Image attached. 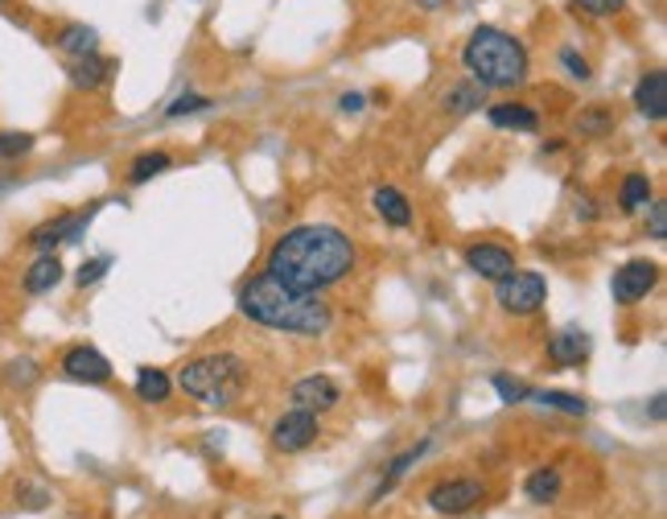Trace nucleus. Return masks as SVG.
I'll return each mask as SVG.
<instances>
[{"label":"nucleus","instance_id":"f257e3e1","mask_svg":"<svg viewBox=\"0 0 667 519\" xmlns=\"http://www.w3.org/2000/svg\"><path fill=\"white\" fill-rule=\"evenodd\" d=\"M354 244L351 235H342L330 223H301L285 232L268 247V264L264 273L276 276L281 285L305 288V293H322V288L346 281L354 268Z\"/></svg>","mask_w":667,"mask_h":519},{"label":"nucleus","instance_id":"f03ea898","mask_svg":"<svg viewBox=\"0 0 667 519\" xmlns=\"http://www.w3.org/2000/svg\"><path fill=\"white\" fill-rule=\"evenodd\" d=\"M239 310L244 317L259 322L268 330H285V334H301V339H317L334 326V310L317 293L305 288L281 285L276 276L259 273L239 288Z\"/></svg>","mask_w":667,"mask_h":519},{"label":"nucleus","instance_id":"7ed1b4c3","mask_svg":"<svg viewBox=\"0 0 667 519\" xmlns=\"http://www.w3.org/2000/svg\"><path fill=\"white\" fill-rule=\"evenodd\" d=\"M462 62L470 70V79L478 87H491V91H511L528 79V46L499 26H478L465 38Z\"/></svg>","mask_w":667,"mask_h":519},{"label":"nucleus","instance_id":"20e7f679","mask_svg":"<svg viewBox=\"0 0 667 519\" xmlns=\"http://www.w3.org/2000/svg\"><path fill=\"white\" fill-rule=\"evenodd\" d=\"M177 383H182L186 396L206 404V409H227V404L244 396L247 363L232 351H210V355L190 359L177 375Z\"/></svg>","mask_w":667,"mask_h":519},{"label":"nucleus","instance_id":"39448f33","mask_svg":"<svg viewBox=\"0 0 667 519\" xmlns=\"http://www.w3.org/2000/svg\"><path fill=\"white\" fill-rule=\"evenodd\" d=\"M494 301L503 305L507 314L528 317L536 310H545L548 301V281L540 273H507L503 281H494Z\"/></svg>","mask_w":667,"mask_h":519},{"label":"nucleus","instance_id":"423d86ee","mask_svg":"<svg viewBox=\"0 0 667 519\" xmlns=\"http://www.w3.org/2000/svg\"><path fill=\"white\" fill-rule=\"evenodd\" d=\"M96 210L99 206H87V210H62V215H55V219L38 223V227L26 235V244L33 247V252H58L62 244H75V239L91 227Z\"/></svg>","mask_w":667,"mask_h":519},{"label":"nucleus","instance_id":"0eeeda50","mask_svg":"<svg viewBox=\"0 0 667 519\" xmlns=\"http://www.w3.org/2000/svg\"><path fill=\"white\" fill-rule=\"evenodd\" d=\"M655 285H659V264L655 260H630L614 273L610 293L618 305H639Z\"/></svg>","mask_w":667,"mask_h":519},{"label":"nucleus","instance_id":"6e6552de","mask_svg":"<svg viewBox=\"0 0 667 519\" xmlns=\"http://www.w3.org/2000/svg\"><path fill=\"white\" fill-rule=\"evenodd\" d=\"M482 499H487V487L478 479H450V482H437L433 491H429V507H433L437 516H465V511H474Z\"/></svg>","mask_w":667,"mask_h":519},{"label":"nucleus","instance_id":"1a4fd4ad","mask_svg":"<svg viewBox=\"0 0 667 519\" xmlns=\"http://www.w3.org/2000/svg\"><path fill=\"white\" fill-rule=\"evenodd\" d=\"M317 433H322L317 412L293 409V412H285V417L273 424V445H276V450H285V453H301V450H310V445H314Z\"/></svg>","mask_w":667,"mask_h":519},{"label":"nucleus","instance_id":"9d476101","mask_svg":"<svg viewBox=\"0 0 667 519\" xmlns=\"http://www.w3.org/2000/svg\"><path fill=\"white\" fill-rule=\"evenodd\" d=\"M58 368H62V375L75 383H108L111 380V363L108 355H99L96 346H70V351H62V359H58Z\"/></svg>","mask_w":667,"mask_h":519},{"label":"nucleus","instance_id":"9b49d317","mask_svg":"<svg viewBox=\"0 0 667 519\" xmlns=\"http://www.w3.org/2000/svg\"><path fill=\"white\" fill-rule=\"evenodd\" d=\"M465 268L482 281H503L507 273H516V252L503 244H470L465 247Z\"/></svg>","mask_w":667,"mask_h":519},{"label":"nucleus","instance_id":"f8f14e48","mask_svg":"<svg viewBox=\"0 0 667 519\" xmlns=\"http://www.w3.org/2000/svg\"><path fill=\"white\" fill-rule=\"evenodd\" d=\"M288 396H293V404H297V409L330 412L342 400V392H339V383L330 380V375H305V380L293 383V392H288Z\"/></svg>","mask_w":667,"mask_h":519},{"label":"nucleus","instance_id":"ddd939ff","mask_svg":"<svg viewBox=\"0 0 667 519\" xmlns=\"http://www.w3.org/2000/svg\"><path fill=\"white\" fill-rule=\"evenodd\" d=\"M548 359L557 363V368H577V363H586L589 359V334L577 326H565L557 330L552 339H548Z\"/></svg>","mask_w":667,"mask_h":519},{"label":"nucleus","instance_id":"4468645a","mask_svg":"<svg viewBox=\"0 0 667 519\" xmlns=\"http://www.w3.org/2000/svg\"><path fill=\"white\" fill-rule=\"evenodd\" d=\"M111 75V62L104 55H79V58H67V79L75 91H99Z\"/></svg>","mask_w":667,"mask_h":519},{"label":"nucleus","instance_id":"2eb2a0df","mask_svg":"<svg viewBox=\"0 0 667 519\" xmlns=\"http://www.w3.org/2000/svg\"><path fill=\"white\" fill-rule=\"evenodd\" d=\"M58 281H62V260L58 252H38V260L26 268L21 276V288H26L29 297H41V293H55Z\"/></svg>","mask_w":667,"mask_h":519},{"label":"nucleus","instance_id":"dca6fc26","mask_svg":"<svg viewBox=\"0 0 667 519\" xmlns=\"http://www.w3.org/2000/svg\"><path fill=\"white\" fill-rule=\"evenodd\" d=\"M635 108L647 116V120H664L667 116V75L664 70H647L635 87Z\"/></svg>","mask_w":667,"mask_h":519},{"label":"nucleus","instance_id":"f3484780","mask_svg":"<svg viewBox=\"0 0 667 519\" xmlns=\"http://www.w3.org/2000/svg\"><path fill=\"white\" fill-rule=\"evenodd\" d=\"M55 46L62 50L67 58H79V55H96L99 50V33L91 26H82V21H67V26L55 33Z\"/></svg>","mask_w":667,"mask_h":519},{"label":"nucleus","instance_id":"a211bd4d","mask_svg":"<svg viewBox=\"0 0 667 519\" xmlns=\"http://www.w3.org/2000/svg\"><path fill=\"white\" fill-rule=\"evenodd\" d=\"M371 203L380 210V219L392 223V227H409L412 223V203L404 198V190H395V186H380V190L371 194Z\"/></svg>","mask_w":667,"mask_h":519},{"label":"nucleus","instance_id":"6ab92c4d","mask_svg":"<svg viewBox=\"0 0 667 519\" xmlns=\"http://www.w3.org/2000/svg\"><path fill=\"white\" fill-rule=\"evenodd\" d=\"M491 124L494 128H516V133H536V128H540V116L531 108H523V104H494Z\"/></svg>","mask_w":667,"mask_h":519},{"label":"nucleus","instance_id":"aec40b11","mask_svg":"<svg viewBox=\"0 0 667 519\" xmlns=\"http://www.w3.org/2000/svg\"><path fill=\"white\" fill-rule=\"evenodd\" d=\"M169 392H174V380H169L161 368H140L137 371V396L145 400V404H165Z\"/></svg>","mask_w":667,"mask_h":519},{"label":"nucleus","instance_id":"412c9836","mask_svg":"<svg viewBox=\"0 0 667 519\" xmlns=\"http://www.w3.org/2000/svg\"><path fill=\"white\" fill-rule=\"evenodd\" d=\"M169 165H174V157H169V153H140L137 161L128 165V182H133V186H145V182H153L157 178V174H165V169H169Z\"/></svg>","mask_w":667,"mask_h":519},{"label":"nucleus","instance_id":"4be33fe9","mask_svg":"<svg viewBox=\"0 0 667 519\" xmlns=\"http://www.w3.org/2000/svg\"><path fill=\"white\" fill-rule=\"evenodd\" d=\"M647 203H651V182L643 178V174H627V178H622V190H618V206H622L627 215H635V210H643Z\"/></svg>","mask_w":667,"mask_h":519},{"label":"nucleus","instance_id":"5701e85b","mask_svg":"<svg viewBox=\"0 0 667 519\" xmlns=\"http://www.w3.org/2000/svg\"><path fill=\"white\" fill-rule=\"evenodd\" d=\"M38 145L33 133H17V128H0V161H21Z\"/></svg>","mask_w":667,"mask_h":519},{"label":"nucleus","instance_id":"b1692460","mask_svg":"<svg viewBox=\"0 0 667 519\" xmlns=\"http://www.w3.org/2000/svg\"><path fill=\"white\" fill-rule=\"evenodd\" d=\"M523 491H528L531 503H552V499L560 494V474L545 466V470H536V474H531Z\"/></svg>","mask_w":667,"mask_h":519},{"label":"nucleus","instance_id":"393cba45","mask_svg":"<svg viewBox=\"0 0 667 519\" xmlns=\"http://www.w3.org/2000/svg\"><path fill=\"white\" fill-rule=\"evenodd\" d=\"M482 104V87L478 82H462V87H450L445 91V111L453 116H465V111H474Z\"/></svg>","mask_w":667,"mask_h":519},{"label":"nucleus","instance_id":"a878e982","mask_svg":"<svg viewBox=\"0 0 667 519\" xmlns=\"http://www.w3.org/2000/svg\"><path fill=\"white\" fill-rule=\"evenodd\" d=\"M528 400H536V404H545V409H560L569 412V417H586L589 404L581 396H572V392H531Z\"/></svg>","mask_w":667,"mask_h":519},{"label":"nucleus","instance_id":"bb28decb","mask_svg":"<svg viewBox=\"0 0 667 519\" xmlns=\"http://www.w3.org/2000/svg\"><path fill=\"white\" fill-rule=\"evenodd\" d=\"M424 450H429V441H424V445H416V450H409V453H400V458H395V462L388 466V474H383V482H380V491H375V499H383V494L392 491L395 482H400V479H404V474H409L412 462H416V458H421Z\"/></svg>","mask_w":667,"mask_h":519},{"label":"nucleus","instance_id":"cd10ccee","mask_svg":"<svg viewBox=\"0 0 667 519\" xmlns=\"http://www.w3.org/2000/svg\"><path fill=\"white\" fill-rule=\"evenodd\" d=\"M38 375H41V368L38 363H33V359H13V363H9V368H4V383H9V388H21V392H26V388H33V383H38Z\"/></svg>","mask_w":667,"mask_h":519},{"label":"nucleus","instance_id":"c85d7f7f","mask_svg":"<svg viewBox=\"0 0 667 519\" xmlns=\"http://www.w3.org/2000/svg\"><path fill=\"white\" fill-rule=\"evenodd\" d=\"M610 128H614V116L610 111H601V108L586 111V116L577 120V133H581V137H606Z\"/></svg>","mask_w":667,"mask_h":519},{"label":"nucleus","instance_id":"c756f323","mask_svg":"<svg viewBox=\"0 0 667 519\" xmlns=\"http://www.w3.org/2000/svg\"><path fill=\"white\" fill-rule=\"evenodd\" d=\"M108 268H111V256H96V260H87L82 264L79 273H75V285L79 288H91V285H99L104 276H108Z\"/></svg>","mask_w":667,"mask_h":519},{"label":"nucleus","instance_id":"7c9ffc66","mask_svg":"<svg viewBox=\"0 0 667 519\" xmlns=\"http://www.w3.org/2000/svg\"><path fill=\"white\" fill-rule=\"evenodd\" d=\"M494 392L503 396V404H519V400H528L531 396V388L523 380H511V375H494Z\"/></svg>","mask_w":667,"mask_h":519},{"label":"nucleus","instance_id":"2f4dec72","mask_svg":"<svg viewBox=\"0 0 667 519\" xmlns=\"http://www.w3.org/2000/svg\"><path fill=\"white\" fill-rule=\"evenodd\" d=\"M206 108H210V99L186 91V96H177L174 104L165 108V116H169V120H177V116H194V111H206Z\"/></svg>","mask_w":667,"mask_h":519},{"label":"nucleus","instance_id":"473e14b6","mask_svg":"<svg viewBox=\"0 0 667 519\" xmlns=\"http://www.w3.org/2000/svg\"><path fill=\"white\" fill-rule=\"evenodd\" d=\"M17 503L26 507V511H46L50 507V491L38 487V482H26V487H17Z\"/></svg>","mask_w":667,"mask_h":519},{"label":"nucleus","instance_id":"72a5a7b5","mask_svg":"<svg viewBox=\"0 0 667 519\" xmlns=\"http://www.w3.org/2000/svg\"><path fill=\"white\" fill-rule=\"evenodd\" d=\"M647 232H651V239H667V203H659V198L647 203Z\"/></svg>","mask_w":667,"mask_h":519},{"label":"nucleus","instance_id":"f704fd0d","mask_svg":"<svg viewBox=\"0 0 667 519\" xmlns=\"http://www.w3.org/2000/svg\"><path fill=\"white\" fill-rule=\"evenodd\" d=\"M572 4L589 17H614V13H622V4H627V0H572Z\"/></svg>","mask_w":667,"mask_h":519},{"label":"nucleus","instance_id":"c9c22d12","mask_svg":"<svg viewBox=\"0 0 667 519\" xmlns=\"http://www.w3.org/2000/svg\"><path fill=\"white\" fill-rule=\"evenodd\" d=\"M560 67H569L572 79H581V82L589 79V62H586L581 55H577V50H560Z\"/></svg>","mask_w":667,"mask_h":519},{"label":"nucleus","instance_id":"e433bc0d","mask_svg":"<svg viewBox=\"0 0 667 519\" xmlns=\"http://www.w3.org/2000/svg\"><path fill=\"white\" fill-rule=\"evenodd\" d=\"M367 108V96H363V91H346V96H342V111H363Z\"/></svg>","mask_w":667,"mask_h":519},{"label":"nucleus","instance_id":"4c0bfd02","mask_svg":"<svg viewBox=\"0 0 667 519\" xmlns=\"http://www.w3.org/2000/svg\"><path fill=\"white\" fill-rule=\"evenodd\" d=\"M445 4H453V0H416V9H424V13H437V9H445Z\"/></svg>","mask_w":667,"mask_h":519},{"label":"nucleus","instance_id":"58836bf2","mask_svg":"<svg viewBox=\"0 0 667 519\" xmlns=\"http://www.w3.org/2000/svg\"><path fill=\"white\" fill-rule=\"evenodd\" d=\"M13 186H17V178H13V174H4V169H0V198H4V194L13 190Z\"/></svg>","mask_w":667,"mask_h":519},{"label":"nucleus","instance_id":"ea45409f","mask_svg":"<svg viewBox=\"0 0 667 519\" xmlns=\"http://www.w3.org/2000/svg\"><path fill=\"white\" fill-rule=\"evenodd\" d=\"M651 417H655V421H664V396H655V404H651Z\"/></svg>","mask_w":667,"mask_h":519},{"label":"nucleus","instance_id":"a19ab883","mask_svg":"<svg viewBox=\"0 0 667 519\" xmlns=\"http://www.w3.org/2000/svg\"><path fill=\"white\" fill-rule=\"evenodd\" d=\"M17 0H0V9H4V13H9V9H13Z\"/></svg>","mask_w":667,"mask_h":519},{"label":"nucleus","instance_id":"79ce46f5","mask_svg":"<svg viewBox=\"0 0 667 519\" xmlns=\"http://www.w3.org/2000/svg\"><path fill=\"white\" fill-rule=\"evenodd\" d=\"M276 519H281V516H276Z\"/></svg>","mask_w":667,"mask_h":519}]
</instances>
